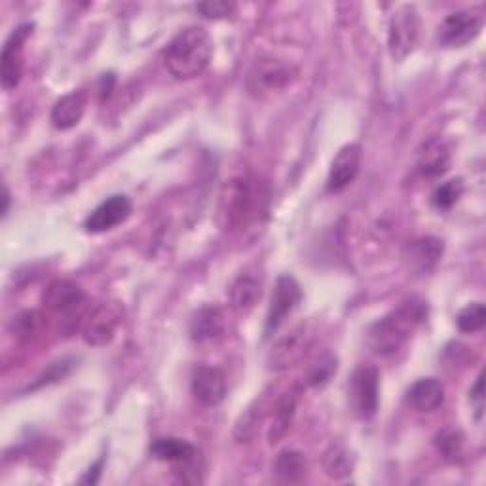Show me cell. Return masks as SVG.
I'll return each mask as SVG.
<instances>
[{"mask_svg":"<svg viewBox=\"0 0 486 486\" xmlns=\"http://www.w3.org/2000/svg\"><path fill=\"white\" fill-rule=\"evenodd\" d=\"M270 189L257 177L240 175L228 179L219 194L217 219L224 233H245L268 213Z\"/></svg>","mask_w":486,"mask_h":486,"instance_id":"obj_1","label":"cell"},{"mask_svg":"<svg viewBox=\"0 0 486 486\" xmlns=\"http://www.w3.org/2000/svg\"><path fill=\"white\" fill-rule=\"evenodd\" d=\"M213 57V40L203 27L191 26L179 31L164 52V63L177 80H192L205 73Z\"/></svg>","mask_w":486,"mask_h":486,"instance_id":"obj_2","label":"cell"},{"mask_svg":"<svg viewBox=\"0 0 486 486\" xmlns=\"http://www.w3.org/2000/svg\"><path fill=\"white\" fill-rule=\"evenodd\" d=\"M428 317V305L424 300L410 298L408 303H403L398 310L389 312L382 319L375 321L368 329V344L378 356H393L398 354L407 340L410 338L412 331L420 326Z\"/></svg>","mask_w":486,"mask_h":486,"instance_id":"obj_3","label":"cell"},{"mask_svg":"<svg viewBox=\"0 0 486 486\" xmlns=\"http://www.w3.org/2000/svg\"><path fill=\"white\" fill-rule=\"evenodd\" d=\"M298 78V68L277 57H261L251 65L245 78V88L254 99H268L282 94Z\"/></svg>","mask_w":486,"mask_h":486,"instance_id":"obj_4","label":"cell"},{"mask_svg":"<svg viewBox=\"0 0 486 486\" xmlns=\"http://www.w3.org/2000/svg\"><path fill=\"white\" fill-rule=\"evenodd\" d=\"M420 14L414 5H403L391 14L388 23V48L396 61L407 59L419 44Z\"/></svg>","mask_w":486,"mask_h":486,"instance_id":"obj_5","label":"cell"},{"mask_svg":"<svg viewBox=\"0 0 486 486\" xmlns=\"http://www.w3.org/2000/svg\"><path fill=\"white\" fill-rule=\"evenodd\" d=\"M350 403L359 420H373L380 405V373L373 365H361L350 378Z\"/></svg>","mask_w":486,"mask_h":486,"instance_id":"obj_6","label":"cell"},{"mask_svg":"<svg viewBox=\"0 0 486 486\" xmlns=\"http://www.w3.org/2000/svg\"><path fill=\"white\" fill-rule=\"evenodd\" d=\"M484 26L482 12L479 10H458L445 17L439 26L437 40L443 48H464L473 42Z\"/></svg>","mask_w":486,"mask_h":486,"instance_id":"obj_7","label":"cell"},{"mask_svg":"<svg viewBox=\"0 0 486 486\" xmlns=\"http://www.w3.org/2000/svg\"><path fill=\"white\" fill-rule=\"evenodd\" d=\"M122 323V310L114 303L98 305L84 317L82 338L89 346H107L117 336Z\"/></svg>","mask_w":486,"mask_h":486,"instance_id":"obj_8","label":"cell"},{"mask_svg":"<svg viewBox=\"0 0 486 486\" xmlns=\"http://www.w3.org/2000/svg\"><path fill=\"white\" fill-rule=\"evenodd\" d=\"M33 23H23L12 31L8 40L3 46L0 54V65H3V88L14 89L19 86L23 77V67H26V44L33 35Z\"/></svg>","mask_w":486,"mask_h":486,"instance_id":"obj_9","label":"cell"},{"mask_svg":"<svg viewBox=\"0 0 486 486\" xmlns=\"http://www.w3.org/2000/svg\"><path fill=\"white\" fill-rule=\"evenodd\" d=\"M300 298H303V291H300V285L293 275L277 277L270 300V308L266 314V326H264L266 336H272L282 327V323L287 319V315H291L293 310L298 306Z\"/></svg>","mask_w":486,"mask_h":486,"instance_id":"obj_10","label":"cell"},{"mask_svg":"<svg viewBox=\"0 0 486 486\" xmlns=\"http://www.w3.org/2000/svg\"><path fill=\"white\" fill-rule=\"evenodd\" d=\"M133 212L131 200L124 194H114L99 203L94 212H91L84 222V228L89 234H103L109 230L124 224Z\"/></svg>","mask_w":486,"mask_h":486,"instance_id":"obj_11","label":"cell"},{"mask_svg":"<svg viewBox=\"0 0 486 486\" xmlns=\"http://www.w3.org/2000/svg\"><path fill=\"white\" fill-rule=\"evenodd\" d=\"M191 391L202 407H219L226 398V375L217 367L202 365L194 370Z\"/></svg>","mask_w":486,"mask_h":486,"instance_id":"obj_12","label":"cell"},{"mask_svg":"<svg viewBox=\"0 0 486 486\" xmlns=\"http://www.w3.org/2000/svg\"><path fill=\"white\" fill-rule=\"evenodd\" d=\"M361 147L357 143L344 145L335 160L331 161V170L327 177V191L329 192H342L357 179L361 170Z\"/></svg>","mask_w":486,"mask_h":486,"instance_id":"obj_13","label":"cell"},{"mask_svg":"<svg viewBox=\"0 0 486 486\" xmlns=\"http://www.w3.org/2000/svg\"><path fill=\"white\" fill-rule=\"evenodd\" d=\"M42 305L59 315H73L86 305L84 291L68 280H56L42 293Z\"/></svg>","mask_w":486,"mask_h":486,"instance_id":"obj_14","label":"cell"},{"mask_svg":"<svg viewBox=\"0 0 486 486\" xmlns=\"http://www.w3.org/2000/svg\"><path fill=\"white\" fill-rule=\"evenodd\" d=\"M310 346V335L305 326H300L282 336L275 342L268 356V363L272 370H287L293 367L296 361L305 357V352Z\"/></svg>","mask_w":486,"mask_h":486,"instance_id":"obj_15","label":"cell"},{"mask_svg":"<svg viewBox=\"0 0 486 486\" xmlns=\"http://www.w3.org/2000/svg\"><path fill=\"white\" fill-rule=\"evenodd\" d=\"M89 103V96L88 91L84 89H75L71 94L63 96L52 109V124L56 129H73L80 124V120L84 119L86 109Z\"/></svg>","mask_w":486,"mask_h":486,"instance_id":"obj_16","label":"cell"},{"mask_svg":"<svg viewBox=\"0 0 486 486\" xmlns=\"http://www.w3.org/2000/svg\"><path fill=\"white\" fill-rule=\"evenodd\" d=\"M224 315L217 306L200 308L191 321V338L196 344H213L224 336Z\"/></svg>","mask_w":486,"mask_h":486,"instance_id":"obj_17","label":"cell"},{"mask_svg":"<svg viewBox=\"0 0 486 486\" xmlns=\"http://www.w3.org/2000/svg\"><path fill=\"white\" fill-rule=\"evenodd\" d=\"M261 295H263V284L251 274H240L228 289L230 306H233V310H236L238 314L251 312L259 305Z\"/></svg>","mask_w":486,"mask_h":486,"instance_id":"obj_18","label":"cell"},{"mask_svg":"<svg viewBox=\"0 0 486 486\" xmlns=\"http://www.w3.org/2000/svg\"><path fill=\"white\" fill-rule=\"evenodd\" d=\"M407 399L419 412H435L445 401V386L437 378H420L410 386Z\"/></svg>","mask_w":486,"mask_h":486,"instance_id":"obj_19","label":"cell"},{"mask_svg":"<svg viewBox=\"0 0 486 486\" xmlns=\"http://www.w3.org/2000/svg\"><path fill=\"white\" fill-rule=\"evenodd\" d=\"M150 454L160 461H171V464H192L198 456L194 445L179 437H160L150 445Z\"/></svg>","mask_w":486,"mask_h":486,"instance_id":"obj_20","label":"cell"},{"mask_svg":"<svg viewBox=\"0 0 486 486\" xmlns=\"http://www.w3.org/2000/svg\"><path fill=\"white\" fill-rule=\"evenodd\" d=\"M450 166V150L441 139H431L419 152V171L424 177H439Z\"/></svg>","mask_w":486,"mask_h":486,"instance_id":"obj_21","label":"cell"},{"mask_svg":"<svg viewBox=\"0 0 486 486\" xmlns=\"http://www.w3.org/2000/svg\"><path fill=\"white\" fill-rule=\"evenodd\" d=\"M296 405H298V393L296 391L285 393V396L275 403L272 426L268 431V439H270L272 445L280 441V439H284V435L291 428L295 412H296Z\"/></svg>","mask_w":486,"mask_h":486,"instance_id":"obj_22","label":"cell"},{"mask_svg":"<svg viewBox=\"0 0 486 486\" xmlns=\"http://www.w3.org/2000/svg\"><path fill=\"white\" fill-rule=\"evenodd\" d=\"M266 399L257 398L254 399L240 416V420L236 422L234 428V439L238 443H249L257 435L264 416H266Z\"/></svg>","mask_w":486,"mask_h":486,"instance_id":"obj_23","label":"cell"},{"mask_svg":"<svg viewBox=\"0 0 486 486\" xmlns=\"http://www.w3.org/2000/svg\"><path fill=\"white\" fill-rule=\"evenodd\" d=\"M443 254V242L435 238H420L408 245V261L419 272H429Z\"/></svg>","mask_w":486,"mask_h":486,"instance_id":"obj_24","label":"cell"},{"mask_svg":"<svg viewBox=\"0 0 486 486\" xmlns=\"http://www.w3.org/2000/svg\"><path fill=\"white\" fill-rule=\"evenodd\" d=\"M308 461L303 452L284 450L274 461V473L282 482H300L306 477Z\"/></svg>","mask_w":486,"mask_h":486,"instance_id":"obj_25","label":"cell"},{"mask_svg":"<svg viewBox=\"0 0 486 486\" xmlns=\"http://www.w3.org/2000/svg\"><path fill=\"white\" fill-rule=\"evenodd\" d=\"M42 327H44V315L36 310L21 312L10 321V331L23 340L35 338L36 335H40Z\"/></svg>","mask_w":486,"mask_h":486,"instance_id":"obj_26","label":"cell"},{"mask_svg":"<svg viewBox=\"0 0 486 486\" xmlns=\"http://www.w3.org/2000/svg\"><path fill=\"white\" fill-rule=\"evenodd\" d=\"M464 445H466V437L458 429H445L437 435L435 439V447L445 460L456 461L464 454Z\"/></svg>","mask_w":486,"mask_h":486,"instance_id":"obj_27","label":"cell"},{"mask_svg":"<svg viewBox=\"0 0 486 486\" xmlns=\"http://www.w3.org/2000/svg\"><path fill=\"white\" fill-rule=\"evenodd\" d=\"M335 373H336V359L331 354H323V356H317L308 365L306 382L315 388L326 386Z\"/></svg>","mask_w":486,"mask_h":486,"instance_id":"obj_28","label":"cell"},{"mask_svg":"<svg viewBox=\"0 0 486 486\" xmlns=\"http://www.w3.org/2000/svg\"><path fill=\"white\" fill-rule=\"evenodd\" d=\"M456 326L461 333H479L486 326V308L482 303H471L456 317Z\"/></svg>","mask_w":486,"mask_h":486,"instance_id":"obj_29","label":"cell"},{"mask_svg":"<svg viewBox=\"0 0 486 486\" xmlns=\"http://www.w3.org/2000/svg\"><path fill=\"white\" fill-rule=\"evenodd\" d=\"M461 194H464V182H461V179H452L435 189L431 196V203L437 207V210L447 212L452 205H456Z\"/></svg>","mask_w":486,"mask_h":486,"instance_id":"obj_30","label":"cell"},{"mask_svg":"<svg viewBox=\"0 0 486 486\" xmlns=\"http://www.w3.org/2000/svg\"><path fill=\"white\" fill-rule=\"evenodd\" d=\"M323 464H326L327 475H331L335 479H342L346 475H350L352 468H354L348 452H346L344 449H338V447H333L326 454V460H323Z\"/></svg>","mask_w":486,"mask_h":486,"instance_id":"obj_31","label":"cell"},{"mask_svg":"<svg viewBox=\"0 0 486 486\" xmlns=\"http://www.w3.org/2000/svg\"><path fill=\"white\" fill-rule=\"evenodd\" d=\"M196 10L207 19H233L238 14V6L234 3H202Z\"/></svg>","mask_w":486,"mask_h":486,"instance_id":"obj_32","label":"cell"},{"mask_svg":"<svg viewBox=\"0 0 486 486\" xmlns=\"http://www.w3.org/2000/svg\"><path fill=\"white\" fill-rule=\"evenodd\" d=\"M447 357H450V365L458 363V365H466L471 357V348L466 344H460V342H452L450 346H447V352H445Z\"/></svg>","mask_w":486,"mask_h":486,"instance_id":"obj_33","label":"cell"},{"mask_svg":"<svg viewBox=\"0 0 486 486\" xmlns=\"http://www.w3.org/2000/svg\"><path fill=\"white\" fill-rule=\"evenodd\" d=\"M482 388H484V377L481 373L477 382H475V386L470 391V399H471V405H475L477 419H481V416H482V407H484V389Z\"/></svg>","mask_w":486,"mask_h":486,"instance_id":"obj_34","label":"cell"},{"mask_svg":"<svg viewBox=\"0 0 486 486\" xmlns=\"http://www.w3.org/2000/svg\"><path fill=\"white\" fill-rule=\"evenodd\" d=\"M101 470H103V460H99L94 468H89V471L86 473V477H82V482H88V484H96V482L99 481Z\"/></svg>","mask_w":486,"mask_h":486,"instance_id":"obj_35","label":"cell"},{"mask_svg":"<svg viewBox=\"0 0 486 486\" xmlns=\"http://www.w3.org/2000/svg\"><path fill=\"white\" fill-rule=\"evenodd\" d=\"M3 202H5V205H3V217H6L8 215V210H10V192H8V189L5 187V196H3Z\"/></svg>","mask_w":486,"mask_h":486,"instance_id":"obj_36","label":"cell"}]
</instances>
